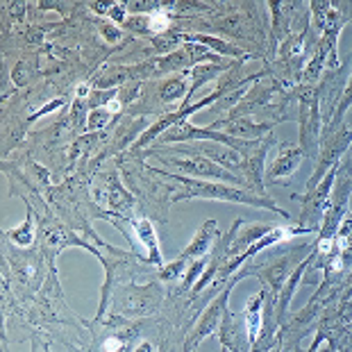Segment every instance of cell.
Masks as SVG:
<instances>
[{"instance_id":"cell-20","label":"cell","mask_w":352,"mask_h":352,"mask_svg":"<svg viewBox=\"0 0 352 352\" xmlns=\"http://www.w3.org/2000/svg\"><path fill=\"white\" fill-rule=\"evenodd\" d=\"M109 16L114 19V21H118V23H121V21H123V16H125V7H123V5H111V12H109Z\"/></svg>"},{"instance_id":"cell-5","label":"cell","mask_w":352,"mask_h":352,"mask_svg":"<svg viewBox=\"0 0 352 352\" xmlns=\"http://www.w3.org/2000/svg\"><path fill=\"white\" fill-rule=\"evenodd\" d=\"M350 146H352V121H343L336 130L325 132L323 137H320L318 160H316V166H314L311 177L307 179V191L316 189V184L320 179L332 168L339 166L341 160L350 151Z\"/></svg>"},{"instance_id":"cell-3","label":"cell","mask_w":352,"mask_h":352,"mask_svg":"<svg viewBox=\"0 0 352 352\" xmlns=\"http://www.w3.org/2000/svg\"><path fill=\"white\" fill-rule=\"evenodd\" d=\"M298 100V123H300V148L307 157L316 160L320 137H323V114H320V98L316 87L298 85L294 89Z\"/></svg>"},{"instance_id":"cell-7","label":"cell","mask_w":352,"mask_h":352,"mask_svg":"<svg viewBox=\"0 0 352 352\" xmlns=\"http://www.w3.org/2000/svg\"><path fill=\"white\" fill-rule=\"evenodd\" d=\"M243 280V275L241 273H236L232 280L226 284V289L221 291L219 296L214 298L212 302H209L205 307V311L200 314L198 320H196V325H193V332L189 334V339H186L184 343V352H193L202 341L207 339V336H212L216 329H221V323H223V318H226V314H228V302H230V294H232V289L236 287L239 282Z\"/></svg>"},{"instance_id":"cell-11","label":"cell","mask_w":352,"mask_h":352,"mask_svg":"<svg viewBox=\"0 0 352 352\" xmlns=\"http://www.w3.org/2000/svg\"><path fill=\"white\" fill-rule=\"evenodd\" d=\"M132 239H137V241L146 248V257L144 261L146 264H153L155 268H162L166 266L164 264V257H162V248H160V239H157V232L153 228V223L148 219H132Z\"/></svg>"},{"instance_id":"cell-2","label":"cell","mask_w":352,"mask_h":352,"mask_svg":"<svg viewBox=\"0 0 352 352\" xmlns=\"http://www.w3.org/2000/svg\"><path fill=\"white\" fill-rule=\"evenodd\" d=\"M314 250V243H305V245H298V248H291L284 254H280L277 259H271V261H257V264H245L241 271L243 277L248 275H254L259 277V282L266 284V289L271 291V294L277 298V294L282 291V287L287 284V280L298 266L302 264V261L309 257Z\"/></svg>"},{"instance_id":"cell-15","label":"cell","mask_w":352,"mask_h":352,"mask_svg":"<svg viewBox=\"0 0 352 352\" xmlns=\"http://www.w3.org/2000/svg\"><path fill=\"white\" fill-rule=\"evenodd\" d=\"M5 236H10L14 243L21 245V248H30V245L34 243V236H36V226H34L32 209H28L25 223H21V226L14 228V230H5Z\"/></svg>"},{"instance_id":"cell-19","label":"cell","mask_w":352,"mask_h":352,"mask_svg":"<svg viewBox=\"0 0 352 352\" xmlns=\"http://www.w3.org/2000/svg\"><path fill=\"white\" fill-rule=\"evenodd\" d=\"M64 104V98H57V100H52L50 104H46V107H41L39 111H36V114L32 116V118H41V116H46V114H50V111H55L57 107H62Z\"/></svg>"},{"instance_id":"cell-22","label":"cell","mask_w":352,"mask_h":352,"mask_svg":"<svg viewBox=\"0 0 352 352\" xmlns=\"http://www.w3.org/2000/svg\"><path fill=\"white\" fill-rule=\"evenodd\" d=\"M134 352H155V346L151 341H144V343H139V348L134 350Z\"/></svg>"},{"instance_id":"cell-17","label":"cell","mask_w":352,"mask_h":352,"mask_svg":"<svg viewBox=\"0 0 352 352\" xmlns=\"http://www.w3.org/2000/svg\"><path fill=\"white\" fill-rule=\"evenodd\" d=\"M170 28V16H168V10L164 7H157L151 14V30L153 32H166Z\"/></svg>"},{"instance_id":"cell-10","label":"cell","mask_w":352,"mask_h":352,"mask_svg":"<svg viewBox=\"0 0 352 352\" xmlns=\"http://www.w3.org/2000/svg\"><path fill=\"white\" fill-rule=\"evenodd\" d=\"M305 151L296 144H282L280 155L275 157L273 164L266 170V179L271 184H287L289 177L296 173L298 166L305 162Z\"/></svg>"},{"instance_id":"cell-9","label":"cell","mask_w":352,"mask_h":352,"mask_svg":"<svg viewBox=\"0 0 352 352\" xmlns=\"http://www.w3.org/2000/svg\"><path fill=\"white\" fill-rule=\"evenodd\" d=\"M209 130L216 132H226L232 139H241V141H261L266 137H271L275 125L273 123H254L248 116H226L219 118L209 125Z\"/></svg>"},{"instance_id":"cell-16","label":"cell","mask_w":352,"mask_h":352,"mask_svg":"<svg viewBox=\"0 0 352 352\" xmlns=\"http://www.w3.org/2000/svg\"><path fill=\"white\" fill-rule=\"evenodd\" d=\"M179 98H186V78L184 76L168 80L166 85L162 87V100L164 102H175Z\"/></svg>"},{"instance_id":"cell-8","label":"cell","mask_w":352,"mask_h":352,"mask_svg":"<svg viewBox=\"0 0 352 352\" xmlns=\"http://www.w3.org/2000/svg\"><path fill=\"white\" fill-rule=\"evenodd\" d=\"M94 198L98 205L114 209L118 216H125V219L134 216V198L121 186L116 173H104L98 177V182L94 184Z\"/></svg>"},{"instance_id":"cell-12","label":"cell","mask_w":352,"mask_h":352,"mask_svg":"<svg viewBox=\"0 0 352 352\" xmlns=\"http://www.w3.org/2000/svg\"><path fill=\"white\" fill-rule=\"evenodd\" d=\"M221 239V232H219V223L216 221H205L200 226V230L196 232L193 241L189 243V248L182 250L179 259H200V257H207L209 252L214 250V245L219 243Z\"/></svg>"},{"instance_id":"cell-1","label":"cell","mask_w":352,"mask_h":352,"mask_svg":"<svg viewBox=\"0 0 352 352\" xmlns=\"http://www.w3.org/2000/svg\"><path fill=\"white\" fill-rule=\"evenodd\" d=\"M155 173H160L168 179L170 184H175V196L170 202L179 200H191V198H207V200H226V202H239V205H250L257 209H268V212L280 214L282 219H289V214L284 209L277 207V202L271 196H259V193L250 191L248 186H234V184H223V182H207V179H193L173 175L168 170L153 168Z\"/></svg>"},{"instance_id":"cell-13","label":"cell","mask_w":352,"mask_h":352,"mask_svg":"<svg viewBox=\"0 0 352 352\" xmlns=\"http://www.w3.org/2000/svg\"><path fill=\"white\" fill-rule=\"evenodd\" d=\"M41 232H43V243H46V248L55 250V252L69 248V245H80V248L98 254V250L91 248L89 243H85L80 236H76L69 228H64V226H41Z\"/></svg>"},{"instance_id":"cell-6","label":"cell","mask_w":352,"mask_h":352,"mask_svg":"<svg viewBox=\"0 0 352 352\" xmlns=\"http://www.w3.org/2000/svg\"><path fill=\"white\" fill-rule=\"evenodd\" d=\"M114 316L123 318H144L153 314L164 300V291L157 284H146V287H134L125 284L114 291Z\"/></svg>"},{"instance_id":"cell-21","label":"cell","mask_w":352,"mask_h":352,"mask_svg":"<svg viewBox=\"0 0 352 352\" xmlns=\"http://www.w3.org/2000/svg\"><path fill=\"white\" fill-rule=\"evenodd\" d=\"M121 107H123L121 98H109V102H107V111H109V114H116V111H121Z\"/></svg>"},{"instance_id":"cell-18","label":"cell","mask_w":352,"mask_h":352,"mask_svg":"<svg viewBox=\"0 0 352 352\" xmlns=\"http://www.w3.org/2000/svg\"><path fill=\"white\" fill-rule=\"evenodd\" d=\"M111 114L107 111V107H98L91 111V116H89V130H98V127H104L109 123Z\"/></svg>"},{"instance_id":"cell-14","label":"cell","mask_w":352,"mask_h":352,"mask_svg":"<svg viewBox=\"0 0 352 352\" xmlns=\"http://www.w3.org/2000/svg\"><path fill=\"white\" fill-rule=\"evenodd\" d=\"M266 294L268 289H261L259 294H254L248 305L243 309V320H245V332H248L250 346H254V341L259 339L261 334V325H264V302H266Z\"/></svg>"},{"instance_id":"cell-23","label":"cell","mask_w":352,"mask_h":352,"mask_svg":"<svg viewBox=\"0 0 352 352\" xmlns=\"http://www.w3.org/2000/svg\"><path fill=\"white\" fill-rule=\"evenodd\" d=\"M87 94H89V87H87V85H80V87L76 89V96H78V98H85Z\"/></svg>"},{"instance_id":"cell-4","label":"cell","mask_w":352,"mask_h":352,"mask_svg":"<svg viewBox=\"0 0 352 352\" xmlns=\"http://www.w3.org/2000/svg\"><path fill=\"white\" fill-rule=\"evenodd\" d=\"M153 155L160 157L162 162L170 164L175 170L179 173L189 175L193 179H214V182H223V184H234V186H245V182L239 175L230 173L228 168L219 166L216 162L207 160V157L202 155H193L189 153L186 148H177V151H170V155H164L160 151H151Z\"/></svg>"}]
</instances>
